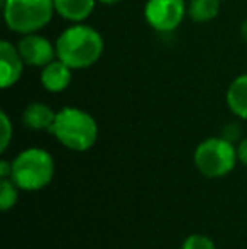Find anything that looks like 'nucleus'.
Segmentation results:
<instances>
[{"mask_svg": "<svg viewBox=\"0 0 247 249\" xmlns=\"http://www.w3.org/2000/svg\"><path fill=\"white\" fill-rule=\"evenodd\" d=\"M56 56L73 70L93 66L103 54V37L95 27L83 22L66 27L56 39Z\"/></svg>", "mask_w": 247, "mask_h": 249, "instance_id": "f257e3e1", "label": "nucleus"}, {"mask_svg": "<svg viewBox=\"0 0 247 249\" xmlns=\"http://www.w3.org/2000/svg\"><path fill=\"white\" fill-rule=\"evenodd\" d=\"M51 134L69 151L83 153L95 146L99 139V124L95 117L78 107H63L58 110Z\"/></svg>", "mask_w": 247, "mask_h": 249, "instance_id": "f03ea898", "label": "nucleus"}, {"mask_svg": "<svg viewBox=\"0 0 247 249\" xmlns=\"http://www.w3.org/2000/svg\"><path fill=\"white\" fill-rule=\"evenodd\" d=\"M56 163L49 151L27 148L12 160V180L22 192H39L53 181Z\"/></svg>", "mask_w": 247, "mask_h": 249, "instance_id": "7ed1b4c3", "label": "nucleus"}, {"mask_svg": "<svg viewBox=\"0 0 247 249\" xmlns=\"http://www.w3.org/2000/svg\"><path fill=\"white\" fill-rule=\"evenodd\" d=\"M3 22L20 36L39 33L54 16L53 0H3Z\"/></svg>", "mask_w": 247, "mask_h": 249, "instance_id": "20e7f679", "label": "nucleus"}, {"mask_svg": "<svg viewBox=\"0 0 247 249\" xmlns=\"http://www.w3.org/2000/svg\"><path fill=\"white\" fill-rule=\"evenodd\" d=\"M197 170L207 178H222L232 173L237 164V146L227 138H207L193 153Z\"/></svg>", "mask_w": 247, "mask_h": 249, "instance_id": "39448f33", "label": "nucleus"}, {"mask_svg": "<svg viewBox=\"0 0 247 249\" xmlns=\"http://www.w3.org/2000/svg\"><path fill=\"white\" fill-rule=\"evenodd\" d=\"M188 12L185 0H148L144 19L158 33H173L178 29Z\"/></svg>", "mask_w": 247, "mask_h": 249, "instance_id": "423d86ee", "label": "nucleus"}, {"mask_svg": "<svg viewBox=\"0 0 247 249\" xmlns=\"http://www.w3.org/2000/svg\"><path fill=\"white\" fill-rule=\"evenodd\" d=\"M17 50L22 56L24 63L36 68H43L48 63L56 59V44L51 43L48 37L41 36L39 33L26 34L17 43Z\"/></svg>", "mask_w": 247, "mask_h": 249, "instance_id": "0eeeda50", "label": "nucleus"}, {"mask_svg": "<svg viewBox=\"0 0 247 249\" xmlns=\"http://www.w3.org/2000/svg\"><path fill=\"white\" fill-rule=\"evenodd\" d=\"M24 59L17 46L10 41H0V87L3 90L14 87L20 80L24 71Z\"/></svg>", "mask_w": 247, "mask_h": 249, "instance_id": "6e6552de", "label": "nucleus"}, {"mask_svg": "<svg viewBox=\"0 0 247 249\" xmlns=\"http://www.w3.org/2000/svg\"><path fill=\"white\" fill-rule=\"evenodd\" d=\"M73 78V68H69L60 58L53 59L41 68V85L46 92L60 93L69 87Z\"/></svg>", "mask_w": 247, "mask_h": 249, "instance_id": "1a4fd4ad", "label": "nucleus"}, {"mask_svg": "<svg viewBox=\"0 0 247 249\" xmlns=\"http://www.w3.org/2000/svg\"><path fill=\"white\" fill-rule=\"evenodd\" d=\"M56 114L48 104L33 102L22 112V124L31 131H51Z\"/></svg>", "mask_w": 247, "mask_h": 249, "instance_id": "9d476101", "label": "nucleus"}, {"mask_svg": "<svg viewBox=\"0 0 247 249\" xmlns=\"http://www.w3.org/2000/svg\"><path fill=\"white\" fill-rule=\"evenodd\" d=\"M56 14L73 24L85 22L95 10L97 0H53Z\"/></svg>", "mask_w": 247, "mask_h": 249, "instance_id": "9b49d317", "label": "nucleus"}, {"mask_svg": "<svg viewBox=\"0 0 247 249\" xmlns=\"http://www.w3.org/2000/svg\"><path fill=\"white\" fill-rule=\"evenodd\" d=\"M227 107L235 117L247 121V73L237 76L225 93Z\"/></svg>", "mask_w": 247, "mask_h": 249, "instance_id": "f8f14e48", "label": "nucleus"}, {"mask_svg": "<svg viewBox=\"0 0 247 249\" xmlns=\"http://www.w3.org/2000/svg\"><path fill=\"white\" fill-rule=\"evenodd\" d=\"M222 0H190L188 16L198 24H205L214 20L220 12Z\"/></svg>", "mask_w": 247, "mask_h": 249, "instance_id": "ddd939ff", "label": "nucleus"}, {"mask_svg": "<svg viewBox=\"0 0 247 249\" xmlns=\"http://www.w3.org/2000/svg\"><path fill=\"white\" fill-rule=\"evenodd\" d=\"M20 188L14 183L12 178H0V209L7 212L19 200Z\"/></svg>", "mask_w": 247, "mask_h": 249, "instance_id": "4468645a", "label": "nucleus"}, {"mask_svg": "<svg viewBox=\"0 0 247 249\" xmlns=\"http://www.w3.org/2000/svg\"><path fill=\"white\" fill-rule=\"evenodd\" d=\"M181 249H217V246L205 234H190L183 241Z\"/></svg>", "mask_w": 247, "mask_h": 249, "instance_id": "2eb2a0df", "label": "nucleus"}, {"mask_svg": "<svg viewBox=\"0 0 247 249\" xmlns=\"http://www.w3.org/2000/svg\"><path fill=\"white\" fill-rule=\"evenodd\" d=\"M0 122H2V141H0V151L5 153L10 144V141H12V136H14L12 122H10V119L5 110L0 112Z\"/></svg>", "mask_w": 247, "mask_h": 249, "instance_id": "dca6fc26", "label": "nucleus"}, {"mask_svg": "<svg viewBox=\"0 0 247 249\" xmlns=\"http://www.w3.org/2000/svg\"><path fill=\"white\" fill-rule=\"evenodd\" d=\"M237 158H239V163L247 166V138H244L237 144Z\"/></svg>", "mask_w": 247, "mask_h": 249, "instance_id": "f3484780", "label": "nucleus"}, {"mask_svg": "<svg viewBox=\"0 0 247 249\" xmlns=\"http://www.w3.org/2000/svg\"><path fill=\"white\" fill-rule=\"evenodd\" d=\"M12 177V161L2 160L0 161V178H10Z\"/></svg>", "mask_w": 247, "mask_h": 249, "instance_id": "a211bd4d", "label": "nucleus"}, {"mask_svg": "<svg viewBox=\"0 0 247 249\" xmlns=\"http://www.w3.org/2000/svg\"><path fill=\"white\" fill-rule=\"evenodd\" d=\"M241 34H242V37H244V41L247 43V19L242 22V26H241Z\"/></svg>", "mask_w": 247, "mask_h": 249, "instance_id": "6ab92c4d", "label": "nucleus"}, {"mask_svg": "<svg viewBox=\"0 0 247 249\" xmlns=\"http://www.w3.org/2000/svg\"><path fill=\"white\" fill-rule=\"evenodd\" d=\"M97 2L105 3V5H114V3H117V2H119V0H97Z\"/></svg>", "mask_w": 247, "mask_h": 249, "instance_id": "aec40b11", "label": "nucleus"}]
</instances>
